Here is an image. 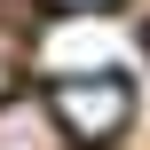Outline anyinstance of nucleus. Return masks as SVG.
<instances>
[{
  "mask_svg": "<svg viewBox=\"0 0 150 150\" xmlns=\"http://www.w3.org/2000/svg\"><path fill=\"white\" fill-rule=\"evenodd\" d=\"M47 111H55L63 134L103 142V134H119V127L134 119V87H127L119 71H63V87L47 95Z\"/></svg>",
  "mask_w": 150,
  "mask_h": 150,
  "instance_id": "obj_1",
  "label": "nucleus"
},
{
  "mask_svg": "<svg viewBox=\"0 0 150 150\" xmlns=\"http://www.w3.org/2000/svg\"><path fill=\"white\" fill-rule=\"evenodd\" d=\"M55 8H111V0H55Z\"/></svg>",
  "mask_w": 150,
  "mask_h": 150,
  "instance_id": "obj_4",
  "label": "nucleus"
},
{
  "mask_svg": "<svg viewBox=\"0 0 150 150\" xmlns=\"http://www.w3.org/2000/svg\"><path fill=\"white\" fill-rule=\"evenodd\" d=\"M0 95H8V47H0Z\"/></svg>",
  "mask_w": 150,
  "mask_h": 150,
  "instance_id": "obj_5",
  "label": "nucleus"
},
{
  "mask_svg": "<svg viewBox=\"0 0 150 150\" xmlns=\"http://www.w3.org/2000/svg\"><path fill=\"white\" fill-rule=\"evenodd\" d=\"M0 150H63V127L47 103H8L0 95Z\"/></svg>",
  "mask_w": 150,
  "mask_h": 150,
  "instance_id": "obj_3",
  "label": "nucleus"
},
{
  "mask_svg": "<svg viewBox=\"0 0 150 150\" xmlns=\"http://www.w3.org/2000/svg\"><path fill=\"white\" fill-rule=\"evenodd\" d=\"M111 24H95V16H71V24H55L47 40H40V63L47 71H111Z\"/></svg>",
  "mask_w": 150,
  "mask_h": 150,
  "instance_id": "obj_2",
  "label": "nucleus"
}]
</instances>
